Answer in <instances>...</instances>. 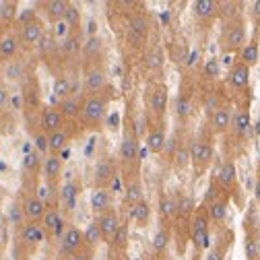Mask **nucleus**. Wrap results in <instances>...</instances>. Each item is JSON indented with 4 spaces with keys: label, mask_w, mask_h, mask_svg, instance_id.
I'll list each match as a JSON object with an SVG mask.
<instances>
[{
    "label": "nucleus",
    "mask_w": 260,
    "mask_h": 260,
    "mask_svg": "<svg viewBox=\"0 0 260 260\" xmlns=\"http://www.w3.org/2000/svg\"><path fill=\"white\" fill-rule=\"evenodd\" d=\"M106 110H108V100L102 97L100 93H95V95H89L83 102L81 118L87 126H100L106 118Z\"/></svg>",
    "instance_id": "obj_1"
},
{
    "label": "nucleus",
    "mask_w": 260,
    "mask_h": 260,
    "mask_svg": "<svg viewBox=\"0 0 260 260\" xmlns=\"http://www.w3.org/2000/svg\"><path fill=\"white\" fill-rule=\"evenodd\" d=\"M48 238L46 230L42 223H34V221H25L19 230H17V242H21L25 248H36L40 246L44 240Z\"/></svg>",
    "instance_id": "obj_2"
},
{
    "label": "nucleus",
    "mask_w": 260,
    "mask_h": 260,
    "mask_svg": "<svg viewBox=\"0 0 260 260\" xmlns=\"http://www.w3.org/2000/svg\"><path fill=\"white\" fill-rule=\"evenodd\" d=\"M81 250H85V236H83V232L79 230V227H75V225L67 227V232H64V236L60 238V252L67 258H71V256L79 254Z\"/></svg>",
    "instance_id": "obj_3"
},
{
    "label": "nucleus",
    "mask_w": 260,
    "mask_h": 260,
    "mask_svg": "<svg viewBox=\"0 0 260 260\" xmlns=\"http://www.w3.org/2000/svg\"><path fill=\"white\" fill-rule=\"evenodd\" d=\"M244 46H246V25H244V21H234L230 27H227L223 50L236 52V50H244Z\"/></svg>",
    "instance_id": "obj_4"
},
{
    "label": "nucleus",
    "mask_w": 260,
    "mask_h": 260,
    "mask_svg": "<svg viewBox=\"0 0 260 260\" xmlns=\"http://www.w3.org/2000/svg\"><path fill=\"white\" fill-rule=\"evenodd\" d=\"M23 207V213H25V221H34V223H42L46 213H48V205L44 201H40L36 194H27L21 203Z\"/></svg>",
    "instance_id": "obj_5"
},
{
    "label": "nucleus",
    "mask_w": 260,
    "mask_h": 260,
    "mask_svg": "<svg viewBox=\"0 0 260 260\" xmlns=\"http://www.w3.org/2000/svg\"><path fill=\"white\" fill-rule=\"evenodd\" d=\"M97 225H100V232H102V236H104V242H108V244H112V240H114V236L118 234V230H120V217H118V213L114 211V209H110V211H106V213H102V215H97Z\"/></svg>",
    "instance_id": "obj_6"
},
{
    "label": "nucleus",
    "mask_w": 260,
    "mask_h": 260,
    "mask_svg": "<svg viewBox=\"0 0 260 260\" xmlns=\"http://www.w3.org/2000/svg\"><path fill=\"white\" fill-rule=\"evenodd\" d=\"M213 159V145L209 141H194L190 147V161L194 168H207Z\"/></svg>",
    "instance_id": "obj_7"
},
{
    "label": "nucleus",
    "mask_w": 260,
    "mask_h": 260,
    "mask_svg": "<svg viewBox=\"0 0 260 260\" xmlns=\"http://www.w3.org/2000/svg\"><path fill=\"white\" fill-rule=\"evenodd\" d=\"M93 180H95V186L97 188H108L114 180H116V166L112 159H100L97 166L93 170Z\"/></svg>",
    "instance_id": "obj_8"
},
{
    "label": "nucleus",
    "mask_w": 260,
    "mask_h": 260,
    "mask_svg": "<svg viewBox=\"0 0 260 260\" xmlns=\"http://www.w3.org/2000/svg\"><path fill=\"white\" fill-rule=\"evenodd\" d=\"M149 110L155 116H164L168 110V87L155 83L149 87Z\"/></svg>",
    "instance_id": "obj_9"
},
{
    "label": "nucleus",
    "mask_w": 260,
    "mask_h": 260,
    "mask_svg": "<svg viewBox=\"0 0 260 260\" xmlns=\"http://www.w3.org/2000/svg\"><path fill=\"white\" fill-rule=\"evenodd\" d=\"M42 225L50 238H62L64 232H67V221H64V217L58 209H48Z\"/></svg>",
    "instance_id": "obj_10"
},
{
    "label": "nucleus",
    "mask_w": 260,
    "mask_h": 260,
    "mask_svg": "<svg viewBox=\"0 0 260 260\" xmlns=\"http://www.w3.org/2000/svg\"><path fill=\"white\" fill-rule=\"evenodd\" d=\"M44 36H46V34H44V25H42V21H40V19L21 25L19 40H21L25 46H36V44H40Z\"/></svg>",
    "instance_id": "obj_11"
},
{
    "label": "nucleus",
    "mask_w": 260,
    "mask_h": 260,
    "mask_svg": "<svg viewBox=\"0 0 260 260\" xmlns=\"http://www.w3.org/2000/svg\"><path fill=\"white\" fill-rule=\"evenodd\" d=\"M40 124H42V133L52 135V133H58V130H62V126H64V116H62L60 110H56V108H46V110L42 112Z\"/></svg>",
    "instance_id": "obj_12"
},
{
    "label": "nucleus",
    "mask_w": 260,
    "mask_h": 260,
    "mask_svg": "<svg viewBox=\"0 0 260 260\" xmlns=\"http://www.w3.org/2000/svg\"><path fill=\"white\" fill-rule=\"evenodd\" d=\"M91 209L97 215L110 211L112 209V190L110 188H95L91 192Z\"/></svg>",
    "instance_id": "obj_13"
},
{
    "label": "nucleus",
    "mask_w": 260,
    "mask_h": 260,
    "mask_svg": "<svg viewBox=\"0 0 260 260\" xmlns=\"http://www.w3.org/2000/svg\"><path fill=\"white\" fill-rule=\"evenodd\" d=\"M139 157V139L133 133H126L120 143V159L124 164H133Z\"/></svg>",
    "instance_id": "obj_14"
},
{
    "label": "nucleus",
    "mask_w": 260,
    "mask_h": 260,
    "mask_svg": "<svg viewBox=\"0 0 260 260\" xmlns=\"http://www.w3.org/2000/svg\"><path fill=\"white\" fill-rule=\"evenodd\" d=\"M108 83V77L102 69H89L85 73V79H83V85H85V91H89L91 95L100 93Z\"/></svg>",
    "instance_id": "obj_15"
},
{
    "label": "nucleus",
    "mask_w": 260,
    "mask_h": 260,
    "mask_svg": "<svg viewBox=\"0 0 260 260\" xmlns=\"http://www.w3.org/2000/svg\"><path fill=\"white\" fill-rule=\"evenodd\" d=\"M19 38L15 36V34H7V36H3L0 38V62H11V60H15V56H17V52H19Z\"/></svg>",
    "instance_id": "obj_16"
},
{
    "label": "nucleus",
    "mask_w": 260,
    "mask_h": 260,
    "mask_svg": "<svg viewBox=\"0 0 260 260\" xmlns=\"http://www.w3.org/2000/svg\"><path fill=\"white\" fill-rule=\"evenodd\" d=\"M79 194H81V186L79 182H67L62 188H60V203L64 205L67 211H73L77 207V201H79Z\"/></svg>",
    "instance_id": "obj_17"
},
{
    "label": "nucleus",
    "mask_w": 260,
    "mask_h": 260,
    "mask_svg": "<svg viewBox=\"0 0 260 260\" xmlns=\"http://www.w3.org/2000/svg\"><path fill=\"white\" fill-rule=\"evenodd\" d=\"M232 112H230V108H217L215 112H213V116H211V126H213V130L217 135H223V133H227V130L232 128Z\"/></svg>",
    "instance_id": "obj_18"
},
{
    "label": "nucleus",
    "mask_w": 260,
    "mask_h": 260,
    "mask_svg": "<svg viewBox=\"0 0 260 260\" xmlns=\"http://www.w3.org/2000/svg\"><path fill=\"white\" fill-rule=\"evenodd\" d=\"M62 157L60 155H48L46 159H44V178H46V184H54L58 178H60V174H62Z\"/></svg>",
    "instance_id": "obj_19"
},
{
    "label": "nucleus",
    "mask_w": 260,
    "mask_h": 260,
    "mask_svg": "<svg viewBox=\"0 0 260 260\" xmlns=\"http://www.w3.org/2000/svg\"><path fill=\"white\" fill-rule=\"evenodd\" d=\"M248 83H250V67H246V64L240 60L230 71V85L234 89H244Z\"/></svg>",
    "instance_id": "obj_20"
},
{
    "label": "nucleus",
    "mask_w": 260,
    "mask_h": 260,
    "mask_svg": "<svg viewBox=\"0 0 260 260\" xmlns=\"http://www.w3.org/2000/svg\"><path fill=\"white\" fill-rule=\"evenodd\" d=\"M166 143H168V137H166V130L161 126L149 130V135H147V149L151 153H164Z\"/></svg>",
    "instance_id": "obj_21"
},
{
    "label": "nucleus",
    "mask_w": 260,
    "mask_h": 260,
    "mask_svg": "<svg viewBox=\"0 0 260 260\" xmlns=\"http://www.w3.org/2000/svg\"><path fill=\"white\" fill-rule=\"evenodd\" d=\"M236 178H238V172H236V166L232 161H225V164L217 170V176H215V182L221 186V188H232L236 184Z\"/></svg>",
    "instance_id": "obj_22"
},
{
    "label": "nucleus",
    "mask_w": 260,
    "mask_h": 260,
    "mask_svg": "<svg viewBox=\"0 0 260 260\" xmlns=\"http://www.w3.org/2000/svg\"><path fill=\"white\" fill-rule=\"evenodd\" d=\"M69 5L71 3H67V0H48V3L44 5V9H46L48 19L54 21V23H58V21L64 19V15H67Z\"/></svg>",
    "instance_id": "obj_23"
},
{
    "label": "nucleus",
    "mask_w": 260,
    "mask_h": 260,
    "mask_svg": "<svg viewBox=\"0 0 260 260\" xmlns=\"http://www.w3.org/2000/svg\"><path fill=\"white\" fill-rule=\"evenodd\" d=\"M252 128V120H250V114L246 110H240L236 112V116L232 118V130L236 137H246Z\"/></svg>",
    "instance_id": "obj_24"
},
{
    "label": "nucleus",
    "mask_w": 260,
    "mask_h": 260,
    "mask_svg": "<svg viewBox=\"0 0 260 260\" xmlns=\"http://www.w3.org/2000/svg\"><path fill=\"white\" fill-rule=\"evenodd\" d=\"M42 168H44V159H40V153H38V151H31V153L23 155V161H21L23 174L36 176V174H40Z\"/></svg>",
    "instance_id": "obj_25"
},
{
    "label": "nucleus",
    "mask_w": 260,
    "mask_h": 260,
    "mask_svg": "<svg viewBox=\"0 0 260 260\" xmlns=\"http://www.w3.org/2000/svg\"><path fill=\"white\" fill-rule=\"evenodd\" d=\"M159 217L164 221H174L178 217V203L168 194L159 197Z\"/></svg>",
    "instance_id": "obj_26"
},
{
    "label": "nucleus",
    "mask_w": 260,
    "mask_h": 260,
    "mask_svg": "<svg viewBox=\"0 0 260 260\" xmlns=\"http://www.w3.org/2000/svg\"><path fill=\"white\" fill-rule=\"evenodd\" d=\"M130 217H133V221L139 225V227H145L151 219V205L143 199L141 203H137L135 207H130Z\"/></svg>",
    "instance_id": "obj_27"
},
{
    "label": "nucleus",
    "mask_w": 260,
    "mask_h": 260,
    "mask_svg": "<svg viewBox=\"0 0 260 260\" xmlns=\"http://www.w3.org/2000/svg\"><path fill=\"white\" fill-rule=\"evenodd\" d=\"M48 141H50V155H60L69 147V135L64 133V128L58 130V133L48 135Z\"/></svg>",
    "instance_id": "obj_28"
},
{
    "label": "nucleus",
    "mask_w": 260,
    "mask_h": 260,
    "mask_svg": "<svg viewBox=\"0 0 260 260\" xmlns=\"http://www.w3.org/2000/svg\"><path fill=\"white\" fill-rule=\"evenodd\" d=\"M217 9L219 5L215 3V0H197V3L192 5V11L194 15H197L199 19H211L217 15Z\"/></svg>",
    "instance_id": "obj_29"
},
{
    "label": "nucleus",
    "mask_w": 260,
    "mask_h": 260,
    "mask_svg": "<svg viewBox=\"0 0 260 260\" xmlns=\"http://www.w3.org/2000/svg\"><path fill=\"white\" fill-rule=\"evenodd\" d=\"M58 110H60V114H62L64 118H77V116H81L83 104L77 100L75 95H71V97H67V100H62V102H60Z\"/></svg>",
    "instance_id": "obj_30"
},
{
    "label": "nucleus",
    "mask_w": 260,
    "mask_h": 260,
    "mask_svg": "<svg viewBox=\"0 0 260 260\" xmlns=\"http://www.w3.org/2000/svg\"><path fill=\"white\" fill-rule=\"evenodd\" d=\"M258 60H260V42L252 40L242 50V62L246 64V67H256Z\"/></svg>",
    "instance_id": "obj_31"
},
{
    "label": "nucleus",
    "mask_w": 260,
    "mask_h": 260,
    "mask_svg": "<svg viewBox=\"0 0 260 260\" xmlns=\"http://www.w3.org/2000/svg\"><path fill=\"white\" fill-rule=\"evenodd\" d=\"M83 236H85V246H87L89 250H95L97 246L104 242V236H102V232H100V225H97V221H93V223L87 225V230L83 232Z\"/></svg>",
    "instance_id": "obj_32"
},
{
    "label": "nucleus",
    "mask_w": 260,
    "mask_h": 260,
    "mask_svg": "<svg viewBox=\"0 0 260 260\" xmlns=\"http://www.w3.org/2000/svg\"><path fill=\"white\" fill-rule=\"evenodd\" d=\"M17 13H19V5L15 0L0 3V25H11L17 19Z\"/></svg>",
    "instance_id": "obj_33"
},
{
    "label": "nucleus",
    "mask_w": 260,
    "mask_h": 260,
    "mask_svg": "<svg viewBox=\"0 0 260 260\" xmlns=\"http://www.w3.org/2000/svg\"><path fill=\"white\" fill-rule=\"evenodd\" d=\"M124 201H126V205H130V207H135L137 203L143 201V186H141L139 180H133V182L126 186V190H124Z\"/></svg>",
    "instance_id": "obj_34"
},
{
    "label": "nucleus",
    "mask_w": 260,
    "mask_h": 260,
    "mask_svg": "<svg viewBox=\"0 0 260 260\" xmlns=\"http://www.w3.org/2000/svg\"><path fill=\"white\" fill-rule=\"evenodd\" d=\"M81 52H83L87 58H97V56L104 52V42H102V38H100V36L87 38L85 44H83V48H81Z\"/></svg>",
    "instance_id": "obj_35"
},
{
    "label": "nucleus",
    "mask_w": 260,
    "mask_h": 260,
    "mask_svg": "<svg viewBox=\"0 0 260 260\" xmlns=\"http://www.w3.org/2000/svg\"><path fill=\"white\" fill-rule=\"evenodd\" d=\"M54 95L58 97L60 102L73 95V85H71V81L67 77H56V81H54Z\"/></svg>",
    "instance_id": "obj_36"
},
{
    "label": "nucleus",
    "mask_w": 260,
    "mask_h": 260,
    "mask_svg": "<svg viewBox=\"0 0 260 260\" xmlns=\"http://www.w3.org/2000/svg\"><path fill=\"white\" fill-rule=\"evenodd\" d=\"M207 211H209V219H211V221L221 223V221H225V217H227V203L219 199V201H215L213 205H209Z\"/></svg>",
    "instance_id": "obj_37"
},
{
    "label": "nucleus",
    "mask_w": 260,
    "mask_h": 260,
    "mask_svg": "<svg viewBox=\"0 0 260 260\" xmlns=\"http://www.w3.org/2000/svg\"><path fill=\"white\" fill-rule=\"evenodd\" d=\"M21 77H25V71H23V64L19 60H11L5 64V79L9 81H21Z\"/></svg>",
    "instance_id": "obj_38"
},
{
    "label": "nucleus",
    "mask_w": 260,
    "mask_h": 260,
    "mask_svg": "<svg viewBox=\"0 0 260 260\" xmlns=\"http://www.w3.org/2000/svg\"><path fill=\"white\" fill-rule=\"evenodd\" d=\"M58 48H60L62 54L71 56V54H77V52L83 48V44L79 42V36H77V34H71L67 40H62V44H58Z\"/></svg>",
    "instance_id": "obj_39"
},
{
    "label": "nucleus",
    "mask_w": 260,
    "mask_h": 260,
    "mask_svg": "<svg viewBox=\"0 0 260 260\" xmlns=\"http://www.w3.org/2000/svg\"><path fill=\"white\" fill-rule=\"evenodd\" d=\"M147 67H149V71H161L164 69V52H161V48H151L149 50Z\"/></svg>",
    "instance_id": "obj_40"
},
{
    "label": "nucleus",
    "mask_w": 260,
    "mask_h": 260,
    "mask_svg": "<svg viewBox=\"0 0 260 260\" xmlns=\"http://www.w3.org/2000/svg\"><path fill=\"white\" fill-rule=\"evenodd\" d=\"M192 112V102H190V97L188 95H178V100H176V116L180 120H186Z\"/></svg>",
    "instance_id": "obj_41"
},
{
    "label": "nucleus",
    "mask_w": 260,
    "mask_h": 260,
    "mask_svg": "<svg viewBox=\"0 0 260 260\" xmlns=\"http://www.w3.org/2000/svg\"><path fill=\"white\" fill-rule=\"evenodd\" d=\"M168 244H170V232L161 227V230H157L155 236H153V250L155 252H164L168 248Z\"/></svg>",
    "instance_id": "obj_42"
},
{
    "label": "nucleus",
    "mask_w": 260,
    "mask_h": 260,
    "mask_svg": "<svg viewBox=\"0 0 260 260\" xmlns=\"http://www.w3.org/2000/svg\"><path fill=\"white\" fill-rule=\"evenodd\" d=\"M62 21L67 23L71 29L81 27V11H79V7L77 5H69V11H67V15H64Z\"/></svg>",
    "instance_id": "obj_43"
},
{
    "label": "nucleus",
    "mask_w": 260,
    "mask_h": 260,
    "mask_svg": "<svg viewBox=\"0 0 260 260\" xmlns=\"http://www.w3.org/2000/svg\"><path fill=\"white\" fill-rule=\"evenodd\" d=\"M176 203H178V215L180 217H190L194 213V199L192 197H186V194H182V197Z\"/></svg>",
    "instance_id": "obj_44"
},
{
    "label": "nucleus",
    "mask_w": 260,
    "mask_h": 260,
    "mask_svg": "<svg viewBox=\"0 0 260 260\" xmlns=\"http://www.w3.org/2000/svg\"><path fill=\"white\" fill-rule=\"evenodd\" d=\"M172 161H174V166H176L178 170H184V168L190 164V151H188L186 147H178V151H176V155L172 157Z\"/></svg>",
    "instance_id": "obj_45"
},
{
    "label": "nucleus",
    "mask_w": 260,
    "mask_h": 260,
    "mask_svg": "<svg viewBox=\"0 0 260 260\" xmlns=\"http://www.w3.org/2000/svg\"><path fill=\"white\" fill-rule=\"evenodd\" d=\"M203 73H205V77H209V79H217V77L221 75V64H219V60H217V58H209V60L205 62V67H203Z\"/></svg>",
    "instance_id": "obj_46"
},
{
    "label": "nucleus",
    "mask_w": 260,
    "mask_h": 260,
    "mask_svg": "<svg viewBox=\"0 0 260 260\" xmlns=\"http://www.w3.org/2000/svg\"><path fill=\"white\" fill-rule=\"evenodd\" d=\"M34 143H36L38 153H42V155L50 153V141H48V135H46V133H38V135L34 137Z\"/></svg>",
    "instance_id": "obj_47"
},
{
    "label": "nucleus",
    "mask_w": 260,
    "mask_h": 260,
    "mask_svg": "<svg viewBox=\"0 0 260 260\" xmlns=\"http://www.w3.org/2000/svg\"><path fill=\"white\" fill-rule=\"evenodd\" d=\"M130 29H133V34H139L141 38H145V34H147V21L143 17H135L133 21H130Z\"/></svg>",
    "instance_id": "obj_48"
},
{
    "label": "nucleus",
    "mask_w": 260,
    "mask_h": 260,
    "mask_svg": "<svg viewBox=\"0 0 260 260\" xmlns=\"http://www.w3.org/2000/svg\"><path fill=\"white\" fill-rule=\"evenodd\" d=\"M38 46H40V52L42 54H50L52 50H56V38L54 36H44Z\"/></svg>",
    "instance_id": "obj_49"
},
{
    "label": "nucleus",
    "mask_w": 260,
    "mask_h": 260,
    "mask_svg": "<svg viewBox=\"0 0 260 260\" xmlns=\"http://www.w3.org/2000/svg\"><path fill=\"white\" fill-rule=\"evenodd\" d=\"M126 236H128V225H120V230H118V234L114 236V240H112V246H124V242H126Z\"/></svg>",
    "instance_id": "obj_50"
},
{
    "label": "nucleus",
    "mask_w": 260,
    "mask_h": 260,
    "mask_svg": "<svg viewBox=\"0 0 260 260\" xmlns=\"http://www.w3.org/2000/svg\"><path fill=\"white\" fill-rule=\"evenodd\" d=\"M258 254H260L258 244H256L254 240H248V242H246V258H248V260H256Z\"/></svg>",
    "instance_id": "obj_51"
},
{
    "label": "nucleus",
    "mask_w": 260,
    "mask_h": 260,
    "mask_svg": "<svg viewBox=\"0 0 260 260\" xmlns=\"http://www.w3.org/2000/svg\"><path fill=\"white\" fill-rule=\"evenodd\" d=\"M9 102H11L9 89H7V87H0V112H3V110L9 106Z\"/></svg>",
    "instance_id": "obj_52"
},
{
    "label": "nucleus",
    "mask_w": 260,
    "mask_h": 260,
    "mask_svg": "<svg viewBox=\"0 0 260 260\" xmlns=\"http://www.w3.org/2000/svg\"><path fill=\"white\" fill-rule=\"evenodd\" d=\"M223 256H225V252H223L221 248H215V250H211V252L207 254V260H225Z\"/></svg>",
    "instance_id": "obj_53"
},
{
    "label": "nucleus",
    "mask_w": 260,
    "mask_h": 260,
    "mask_svg": "<svg viewBox=\"0 0 260 260\" xmlns=\"http://www.w3.org/2000/svg\"><path fill=\"white\" fill-rule=\"evenodd\" d=\"M71 260H91V250H81L79 254L71 256Z\"/></svg>",
    "instance_id": "obj_54"
},
{
    "label": "nucleus",
    "mask_w": 260,
    "mask_h": 260,
    "mask_svg": "<svg viewBox=\"0 0 260 260\" xmlns=\"http://www.w3.org/2000/svg\"><path fill=\"white\" fill-rule=\"evenodd\" d=\"M93 36H97V23L91 19L87 25V38H93Z\"/></svg>",
    "instance_id": "obj_55"
},
{
    "label": "nucleus",
    "mask_w": 260,
    "mask_h": 260,
    "mask_svg": "<svg viewBox=\"0 0 260 260\" xmlns=\"http://www.w3.org/2000/svg\"><path fill=\"white\" fill-rule=\"evenodd\" d=\"M254 197H256V201L260 203V178H258V182H256V188H254Z\"/></svg>",
    "instance_id": "obj_56"
},
{
    "label": "nucleus",
    "mask_w": 260,
    "mask_h": 260,
    "mask_svg": "<svg viewBox=\"0 0 260 260\" xmlns=\"http://www.w3.org/2000/svg\"><path fill=\"white\" fill-rule=\"evenodd\" d=\"M252 11H254L256 17H260V0H256V3L252 5Z\"/></svg>",
    "instance_id": "obj_57"
},
{
    "label": "nucleus",
    "mask_w": 260,
    "mask_h": 260,
    "mask_svg": "<svg viewBox=\"0 0 260 260\" xmlns=\"http://www.w3.org/2000/svg\"><path fill=\"white\" fill-rule=\"evenodd\" d=\"M3 83H5V67H3V64H0V87H5Z\"/></svg>",
    "instance_id": "obj_58"
},
{
    "label": "nucleus",
    "mask_w": 260,
    "mask_h": 260,
    "mask_svg": "<svg viewBox=\"0 0 260 260\" xmlns=\"http://www.w3.org/2000/svg\"><path fill=\"white\" fill-rule=\"evenodd\" d=\"M0 230H3V221H0Z\"/></svg>",
    "instance_id": "obj_59"
},
{
    "label": "nucleus",
    "mask_w": 260,
    "mask_h": 260,
    "mask_svg": "<svg viewBox=\"0 0 260 260\" xmlns=\"http://www.w3.org/2000/svg\"><path fill=\"white\" fill-rule=\"evenodd\" d=\"M0 260H3V252H0Z\"/></svg>",
    "instance_id": "obj_60"
},
{
    "label": "nucleus",
    "mask_w": 260,
    "mask_h": 260,
    "mask_svg": "<svg viewBox=\"0 0 260 260\" xmlns=\"http://www.w3.org/2000/svg\"><path fill=\"white\" fill-rule=\"evenodd\" d=\"M67 260H71V258H67Z\"/></svg>",
    "instance_id": "obj_61"
}]
</instances>
